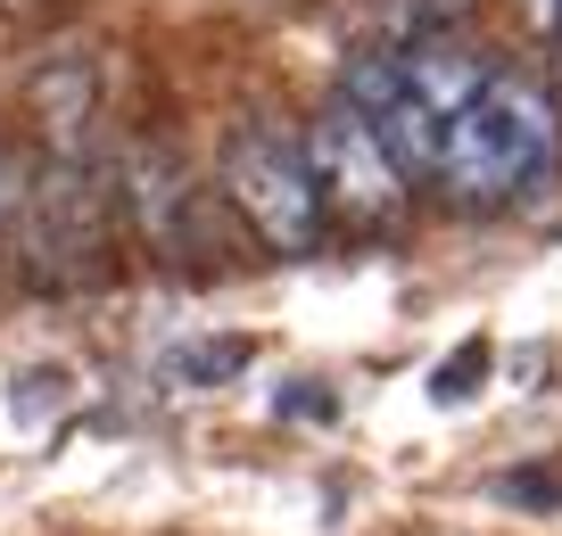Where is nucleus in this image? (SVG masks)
<instances>
[{
	"label": "nucleus",
	"mask_w": 562,
	"mask_h": 536,
	"mask_svg": "<svg viewBox=\"0 0 562 536\" xmlns=\"http://www.w3.org/2000/svg\"><path fill=\"white\" fill-rule=\"evenodd\" d=\"M306 166H315V182H323V207H339L348 224H389V215L405 207V166L364 124V107H348V100L315 124Z\"/></svg>",
	"instance_id": "nucleus-3"
},
{
	"label": "nucleus",
	"mask_w": 562,
	"mask_h": 536,
	"mask_svg": "<svg viewBox=\"0 0 562 536\" xmlns=\"http://www.w3.org/2000/svg\"><path fill=\"white\" fill-rule=\"evenodd\" d=\"M34 107H42V133H58V149H75V124L91 116V67H83V58L50 67L34 83Z\"/></svg>",
	"instance_id": "nucleus-7"
},
{
	"label": "nucleus",
	"mask_w": 562,
	"mask_h": 536,
	"mask_svg": "<svg viewBox=\"0 0 562 536\" xmlns=\"http://www.w3.org/2000/svg\"><path fill=\"white\" fill-rule=\"evenodd\" d=\"M224 198L281 256H299V248L323 240V182H315V166H306V149L281 140L273 124H240V133L224 140Z\"/></svg>",
	"instance_id": "nucleus-2"
},
{
	"label": "nucleus",
	"mask_w": 562,
	"mask_h": 536,
	"mask_svg": "<svg viewBox=\"0 0 562 536\" xmlns=\"http://www.w3.org/2000/svg\"><path fill=\"white\" fill-rule=\"evenodd\" d=\"M248 355H257L248 339H207V346H175L166 372H175L182 388H215V380H232V372H248Z\"/></svg>",
	"instance_id": "nucleus-8"
},
{
	"label": "nucleus",
	"mask_w": 562,
	"mask_h": 536,
	"mask_svg": "<svg viewBox=\"0 0 562 536\" xmlns=\"http://www.w3.org/2000/svg\"><path fill=\"white\" fill-rule=\"evenodd\" d=\"M546 166H554V100L529 75H488L480 100L447 124L439 182L463 207H496V198H521Z\"/></svg>",
	"instance_id": "nucleus-1"
},
{
	"label": "nucleus",
	"mask_w": 562,
	"mask_h": 536,
	"mask_svg": "<svg viewBox=\"0 0 562 536\" xmlns=\"http://www.w3.org/2000/svg\"><path fill=\"white\" fill-rule=\"evenodd\" d=\"M25 240H34L42 273H83L91 256L108 248V198L100 182H91L75 157H58L50 173H42V191H34V215H25Z\"/></svg>",
	"instance_id": "nucleus-4"
},
{
	"label": "nucleus",
	"mask_w": 562,
	"mask_h": 536,
	"mask_svg": "<svg viewBox=\"0 0 562 536\" xmlns=\"http://www.w3.org/2000/svg\"><path fill=\"white\" fill-rule=\"evenodd\" d=\"M529 9V25H546V34H554V18H562V0H521Z\"/></svg>",
	"instance_id": "nucleus-12"
},
{
	"label": "nucleus",
	"mask_w": 562,
	"mask_h": 536,
	"mask_svg": "<svg viewBox=\"0 0 562 536\" xmlns=\"http://www.w3.org/2000/svg\"><path fill=\"white\" fill-rule=\"evenodd\" d=\"M397 67H405V83L422 91V107H430V116H439V124H456L463 107L480 100V83H488V75H496L488 58L456 50V42H414V50H405Z\"/></svg>",
	"instance_id": "nucleus-6"
},
{
	"label": "nucleus",
	"mask_w": 562,
	"mask_h": 536,
	"mask_svg": "<svg viewBox=\"0 0 562 536\" xmlns=\"http://www.w3.org/2000/svg\"><path fill=\"white\" fill-rule=\"evenodd\" d=\"M505 495H521V503H554V479H546V470H521V479H505Z\"/></svg>",
	"instance_id": "nucleus-11"
},
{
	"label": "nucleus",
	"mask_w": 562,
	"mask_h": 536,
	"mask_svg": "<svg viewBox=\"0 0 562 536\" xmlns=\"http://www.w3.org/2000/svg\"><path fill=\"white\" fill-rule=\"evenodd\" d=\"M281 413H290V421H331V413H339V397H331V388H323V380H290V397H281Z\"/></svg>",
	"instance_id": "nucleus-10"
},
{
	"label": "nucleus",
	"mask_w": 562,
	"mask_h": 536,
	"mask_svg": "<svg viewBox=\"0 0 562 536\" xmlns=\"http://www.w3.org/2000/svg\"><path fill=\"white\" fill-rule=\"evenodd\" d=\"M488 364H496V346H488V339H463L456 355L430 372V397H439V404H472L480 380H488Z\"/></svg>",
	"instance_id": "nucleus-9"
},
{
	"label": "nucleus",
	"mask_w": 562,
	"mask_h": 536,
	"mask_svg": "<svg viewBox=\"0 0 562 536\" xmlns=\"http://www.w3.org/2000/svg\"><path fill=\"white\" fill-rule=\"evenodd\" d=\"M554 42H562V18H554Z\"/></svg>",
	"instance_id": "nucleus-13"
},
{
	"label": "nucleus",
	"mask_w": 562,
	"mask_h": 536,
	"mask_svg": "<svg viewBox=\"0 0 562 536\" xmlns=\"http://www.w3.org/2000/svg\"><path fill=\"white\" fill-rule=\"evenodd\" d=\"M348 107H364V124L389 140L405 173H439L447 166V124L422 107V91L405 83L397 58H356L348 67Z\"/></svg>",
	"instance_id": "nucleus-5"
}]
</instances>
